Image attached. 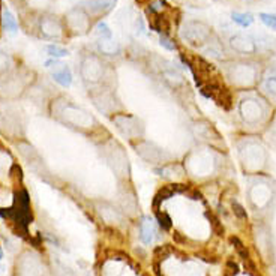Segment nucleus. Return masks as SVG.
Returning <instances> with one entry per match:
<instances>
[{
  "mask_svg": "<svg viewBox=\"0 0 276 276\" xmlns=\"http://www.w3.org/2000/svg\"><path fill=\"white\" fill-rule=\"evenodd\" d=\"M66 24L75 35H83L90 29V18L83 9H72L66 15Z\"/></svg>",
  "mask_w": 276,
  "mask_h": 276,
  "instance_id": "nucleus-2",
  "label": "nucleus"
},
{
  "mask_svg": "<svg viewBox=\"0 0 276 276\" xmlns=\"http://www.w3.org/2000/svg\"><path fill=\"white\" fill-rule=\"evenodd\" d=\"M81 72L84 80H92V81H98L102 75H104V66L101 65L99 59L95 56H90L87 57L83 66H81Z\"/></svg>",
  "mask_w": 276,
  "mask_h": 276,
  "instance_id": "nucleus-3",
  "label": "nucleus"
},
{
  "mask_svg": "<svg viewBox=\"0 0 276 276\" xmlns=\"http://www.w3.org/2000/svg\"><path fill=\"white\" fill-rule=\"evenodd\" d=\"M230 45H231L233 50H236L237 53H243V54H252V53L257 51L255 41L251 36H245V35L231 36Z\"/></svg>",
  "mask_w": 276,
  "mask_h": 276,
  "instance_id": "nucleus-6",
  "label": "nucleus"
},
{
  "mask_svg": "<svg viewBox=\"0 0 276 276\" xmlns=\"http://www.w3.org/2000/svg\"><path fill=\"white\" fill-rule=\"evenodd\" d=\"M99 48L104 54H116L120 51V47L111 38L110 39H99Z\"/></svg>",
  "mask_w": 276,
  "mask_h": 276,
  "instance_id": "nucleus-14",
  "label": "nucleus"
},
{
  "mask_svg": "<svg viewBox=\"0 0 276 276\" xmlns=\"http://www.w3.org/2000/svg\"><path fill=\"white\" fill-rule=\"evenodd\" d=\"M180 35L191 45H201L210 38V27L201 21H188L182 26Z\"/></svg>",
  "mask_w": 276,
  "mask_h": 276,
  "instance_id": "nucleus-1",
  "label": "nucleus"
},
{
  "mask_svg": "<svg viewBox=\"0 0 276 276\" xmlns=\"http://www.w3.org/2000/svg\"><path fill=\"white\" fill-rule=\"evenodd\" d=\"M95 33L99 36V39H110L111 38V30L107 23L99 21L95 27Z\"/></svg>",
  "mask_w": 276,
  "mask_h": 276,
  "instance_id": "nucleus-15",
  "label": "nucleus"
},
{
  "mask_svg": "<svg viewBox=\"0 0 276 276\" xmlns=\"http://www.w3.org/2000/svg\"><path fill=\"white\" fill-rule=\"evenodd\" d=\"M240 111L243 114V117L246 119L248 122H255L260 114H261V110H260V105L258 102L252 101V99H248V101H243L242 107H240Z\"/></svg>",
  "mask_w": 276,
  "mask_h": 276,
  "instance_id": "nucleus-8",
  "label": "nucleus"
},
{
  "mask_svg": "<svg viewBox=\"0 0 276 276\" xmlns=\"http://www.w3.org/2000/svg\"><path fill=\"white\" fill-rule=\"evenodd\" d=\"M260 20L264 23V26H267L269 29H272L276 32V15L263 12V14H260Z\"/></svg>",
  "mask_w": 276,
  "mask_h": 276,
  "instance_id": "nucleus-17",
  "label": "nucleus"
},
{
  "mask_svg": "<svg viewBox=\"0 0 276 276\" xmlns=\"http://www.w3.org/2000/svg\"><path fill=\"white\" fill-rule=\"evenodd\" d=\"M8 65H9V59H8V56L3 54V53H0V74L5 72V71L8 69Z\"/></svg>",
  "mask_w": 276,
  "mask_h": 276,
  "instance_id": "nucleus-22",
  "label": "nucleus"
},
{
  "mask_svg": "<svg viewBox=\"0 0 276 276\" xmlns=\"http://www.w3.org/2000/svg\"><path fill=\"white\" fill-rule=\"evenodd\" d=\"M3 258V252H2V249H0V260Z\"/></svg>",
  "mask_w": 276,
  "mask_h": 276,
  "instance_id": "nucleus-24",
  "label": "nucleus"
},
{
  "mask_svg": "<svg viewBox=\"0 0 276 276\" xmlns=\"http://www.w3.org/2000/svg\"><path fill=\"white\" fill-rule=\"evenodd\" d=\"M2 18H3V26H5V29L8 30V32L9 33H15L17 29H18V24H17V20H15L14 14L9 9L5 8L2 11Z\"/></svg>",
  "mask_w": 276,
  "mask_h": 276,
  "instance_id": "nucleus-12",
  "label": "nucleus"
},
{
  "mask_svg": "<svg viewBox=\"0 0 276 276\" xmlns=\"http://www.w3.org/2000/svg\"><path fill=\"white\" fill-rule=\"evenodd\" d=\"M47 68L53 69V78L54 81H57L60 86H63V87H69L71 83H72V74L71 71L63 65V63H60L57 62V60H48V62L45 63Z\"/></svg>",
  "mask_w": 276,
  "mask_h": 276,
  "instance_id": "nucleus-4",
  "label": "nucleus"
},
{
  "mask_svg": "<svg viewBox=\"0 0 276 276\" xmlns=\"http://www.w3.org/2000/svg\"><path fill=\"white\" fill-rule=\"evenodd\" d=\"M39 29H41V33L44 35V38L47 39H57L62 36V24L59 23V20L56 17H44L41 20V24H39Z\"/></svg>",
  "mask_w": 276,
  "mask_h": 276,
  "instance_id": "nucleus-5",
  "label": "nucleus"
},
{
  "mask_svg": "<svg viewBox=\"0 0 276 276\" xmlns=\"http://www.w3.org/2000/svg\"><path fill=\"white\" fill-rule=\"evenodd\" d=\"M20 276H39L41 273V267H39V263L35 257L30 255V258H26L23 263H21V267H20Z\"/></svg>",
  "mask_w": 276,
  "mask_h": 276,
  "instance_id": "nucleus-9",
  "label": "nucleus"
},
{
  "mask_svg": "<svg viewBox=\"0 0 276 276\" xmlns=\"http://www.w3.org/2000/svg\"><path fill=\"white\" fill-rule=\"evenodd\" d=\"M233 210H234V215H236L237 218H240V219H246V212H245V209H243L240 204L233 203Z\"/></svg>",
  "mask_w": 276,
  "mask_h": 276,
  "instance_id": "nucleus-21",
  "label": "nucleus"
},
{
  "mask_svg": "<svg viewBox=\"0 0 276 276\" xmlns=\"http://www.w3.org/2000/svg\"><path fill=\"white\" fill-rule=\"evenodd\" d=\"M159 44H161V45H162L165 50H168V51L176 50V44H174V42H173V41H171V39H170L167 35H164V33L159 36Z\"/></svg>",
  "mask_w": 276,
  "mask_h": 276,
  "instance_id": "nucleus-18",
  "label": "nucleus"
},
{
  "mask_svg": "<svg viewBox=\"0 0 276 276\" xmlns=\"http://www.w3.org/2000/svg\"><path fill=\"white\" fill-rule=\"evenodd\" d=\"M255 71L251 65H236L231 69V78L233 81H243L246 84H251L254 81Z\"/></svg>",
  "mask_w": 276,
  "mask_h": 276,
  "instance_id": "nucleus-7",
  "label": "nucleus"
},
{
  "mask_svg": "<svg viewBox=\"0 0 276 276\" xmlns=\"http://www.w3.org/2000/svg\"><path fill=\"white\" fill-rule=\"evenodd\" d=\"M231 18L234 23H237L242 27H248L254 23V17L252 14H245V12H233Z\"/></svg>",
  "mask_w": 276,
  "mask_h": 276,
  "instance_id": "nucleus-13",
  "label": "nucleus"
},
{
  "mask_svg": "<svg viewBox=\"0 0 276 276\" xmlns=\"http://www.w3.org/2000/svg\"><path fill=\"white\" fill-rule=\"evenodd\" d=\"M114 2L116 0H87V5L92 12L101 14V12L110 11L114 6Z\"/></svg>",
  "mask_w": 276,
  "mask_h": 276,
  "instance_id": "nucleus-11",
  "label": "nucleus"
},
{
  "mask_svg": "<svg viewBox=\"0 0 276 276\" xmlns=\"http://www.w3.org/2000/svg\"><path fill=\"white\" fill-rule=\"evenodd\" d=\"M155 234H156L155 222H153L150 218H144L141 222V240L146 245H149L153 242V239H155Z\"/></svg>",
  "mask_w": 276,
  "mask_h": 276,
  "instance_id": "nucleus-10",
  "label": "nucleus"
},
{
  "mask_svg": "<svg viewBox=\"0 0 276 276\" xmlns=\"http://www.w3.org/2000/svg\"><path fill=\"white\" fill-rule=\"evenodd\" d=\"M264 87L272 95H276V77H269L264 81Z\"/></svg>",
  "mask_w": 276,
  "mask_h": 276,
  "instance_id": "nucleus-19",
  "label": "nucleus"
},
{
  "mask_svg": "<svg viewBox=\"0 0 276 276\" xmlns=\"http://www.w3.org/2000/svg\"><path fill=\"white\" fill-rule=\"evenodd\" d=\"M158 221H159V225L164 230H168L171 227V219L168 218L167 213H158Z\"/></svg>",
  "mask_w": 276,
  "mask_h": 276,
  "instance_id": "nucleus-20",
  "label": "nucleus"
},
{
  "mask_svg": "<svg viewBox=\"0 0 276 276\" xmlns=\"http://www.w3.org/2000/svg\"><path fill=\"white\" fill-rule=\"evenodd\" d=\"M227 266L230 267V272H231V273H234V275H236V273L239 272V269H237V264H236V263H233L231 260H230V261L227 263Z\"/></svg>",
  "mask_w": 276,
  "mask_h": 276,
  "instance_id": "nucleus-23",
  "label": "nucleus"
},
{
  "mask_svg": "<svg viewBox=\"0 0 276 276\" xmlns=\"http://www.w3.org/2000/svg\"><path fill=\"white\" fill-rule=\"evenodd\" d=\"M47 53L51 56V57H65L68 56V50L60 47V45H56V44H51L47 47Z\"/></svg>",
  "mask_w": 276,
  "mask_h": 276,
  "instance_id": "nucleus-16",
  "label": "nucleus"
}]
</instances>
